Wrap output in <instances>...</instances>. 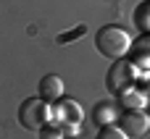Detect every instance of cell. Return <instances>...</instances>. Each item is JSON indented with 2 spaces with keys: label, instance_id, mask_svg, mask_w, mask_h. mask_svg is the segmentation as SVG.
Masks as SVG:
<instances>
[{
  "label": "cell",
  "instance_id": "obj_1",
  "mask_svg": "<svg viewBox=\"0 0 150 139\" xmlns=\"http://www.w3.org/2000/svg\"><path fill=\"white\" fill-rule=\"evenodd\" d=\"M95 45H98V50H100L105 58L121 60L124 55H129L132 37H129L121 26H103V29L95 34Z\"/></svg>",
  "mask_w": 150,
  "mask_h": 139
},
{
  "label": "cell",
  "instance_id": "obj_2",
  "mask_svg": "<svg viewBox=\"0 0 150 139\" xmlns=\"http://www.w3.org/2000/svg\"><path fill=\"white\" fill-rule=\"evenodd\" d=\"M50 118H53V108L42 97H29L18 105V124L29 131H42L50 124Z\"/></svg>",
  "mask_w": 150,
  "mask_h": 139
},
{
  "label": "cell",
  "instance_id": "obj_3",
  "mask_svg": "<svg viewBox=\"0 0 150 139\" xmlns=\"http://www.w3.org/2000/svg\"><path fill=\"white\" fill-rule=\"evenodd\" d=\"M134 79H137V66L121 58V60H116V63L111 66L105 81H108V89H111L113 95H121L124 89H129V87L134 84Z\"/></svg>",
  "mask_w": 150,
  "mask_h": 139
},
{
  "label": "cell",
  "instance_id": "obj_4",
  "mask_svg": "<svg viewBox=\"0 0 150 139\" xmlns=\"http://www.w3.org/2000/svg\"><path fill=\"white\" fill-rule=\"evenodd\" d=\"M53 118L61 124V126H79L82 124V118H84V110H82V105L76 102V100H71V97H61L58 100V108L53 110Z\"/></svg>",
  "mask_w": 150,
  "mask_h": 139
},
{
  "label": "cell",
  "instance_id": "obj_5",
  "mask_svg": "<svg viewBox=\"0 0 150 139\" xmlns=\"http://www.w3.org/2000/svg\"><path fill=\"white\" fill-rule=\"evenodd\" d=\"M121 126H124L127 137H142L150 129V116L142 113V110H127L121 116Z\"/></svg>",
  "mask_w": 150,
  "mask_h": 139
},
{
  "label": "cell",
  "instance_id": "obj_6",
  "mask_svg": "<svg viewBox=\"0 0 150 139\" xmlns=\"http://www.w3.org/2000/svg\"><path fill=\"white\" fill-rule=\"evenodd\" d=\"M40 97L45 102H58L63 97V81H61V76H55V74L42 76L40 79Z\"/></svg>",
  "mask_w": 150,
  "mask_h": 139
},
{
  "label": "cell",
  "instance_id": "obj_7",
  "mask_svg": "<svg viewBox=\"0 0 150 139\" xmlns=\"http://www.w3.org/2000/svg\"><path fill=\"white\" fill-rule=\"evenodd\" d=\"M129 55H132V63L137 68H150V34H142L140 39H132Z\"/></svg>",
  "mask_w": 150,
  "mask_h": 139
},
{
  "label": "cell",
  "instance_id": "obj_8",
  "mask_svg": "<svg viewBox=\"0 0 150 139\" xmlns=\"http://www.w3.org/2000/svg\"><path fill=\"white\" fill-rule=\"evenodd\" d=\"M116 118V110H113V102H100L95 110H92V121L98 126H111V121Z\"/></svg>",
  "mask_w": 150,
  "mask_h": 139
},
{
  "label": "cell",
  "instance_id": "obj_9",
  "mask_svg": "<svg viewBox=\"0 0 150 139\" xmlns=\"http://www.w3.org/2000/svg\"><path fill=\"white\" fill-rule=\"evenodd\" d=\"M134 24L140 26L142 34H150V0L140 3L137 11H134Z\"/></svg>",
  "mask_w": 150,
  "mask_h": 139
},
{
  "label": "cell",
  "instance_id": "obj_10",
  "mask_svg": "<svg viewBox=\"0 0 150 139\" xmlns=\"http://www.w3.org/2000/svg\"><path fill=\"white\" fill-rule=\"evenodd\" d=\"M119 97H121V102H127V108H129V110H142V108H145V95L134 92L132 87H129V89H124Z\"/></svg>",
  "mask_w": 150,
  "mask_h": 139
},
{
  "label": "cell",
  "instance_id": "obj_11",
  "mask_svg": "<svg viewBox=\"0 0 150 139\" xmlns=\"http://www.w3.org/2000/svg\"><path fill=\"white\" fill-rule=\"evenodd\" d=\"M95 139H129L124 134V129H116V126H100L98 137Z\"/></svg>",
  "mask_w": 150,
  "mask_h": 139
},
{
  "label": "cell",
  "instance_id": "obj_12",
  "mask_svg": "<svg viewBox=\"0 0 150 139\" xmlns=\"http://www.w3.org/2000/svg\"><path fill=\"white\" fill-rule=\"evenodd\" d=\"M63 137H66V131H63L61 124H53V126L47 124V126L40 131V139H63Z\"/></svg>",
  "mask_w": 150,
  "mask_h": 139
},
{
  "label": "cell",
  "instance_id": "obj_13",
  "mask_svg": "<svg viewBox=\"0 0 150 139\" xmlns=\"http://www.w3.org/2000/svg\"><path fill=\"white\" fill-rule=\"evenodd\" d=\"M0 139H3V131H0Z\"/></svg>",
  "mask_w": 150,
  "mask_h": 139
}]
</instances>
